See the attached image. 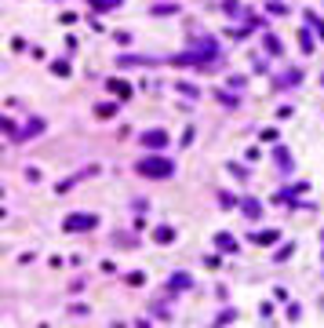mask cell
I'll return each mask as SVG.
<instances>
[{
    "label": "cell",
    "mask_w": 324,
    "mask_h": 328,
    "mask_svg": "<svg viewBox=\"0 0 324 328\" xmlns=\"http://www.w3.org/2000/svg\"><path fill=\"white\" fill-rule=\"evenodd\" d=\"M138 172L153 175V179H164V175L175 172V161L171 157H142V161H138Z\"/></svg>",
    "instance_id": "1"
},
{
    "label": "cell",
    "mask_w": 324,
    "mask_h": 328,
    "mask_svg": "<svg viewBox=\"0 0 324 328\" xmlns=\"http://www.w3.org/2000/svg\"><path fill=\"white\" fill-rule=\"evenodd\" d=\"M95 226V215H84V212H77L73 219H66V230H91Z\"/></svg>",
    "instance_id": "2"
},
{
    "label": "cell",
    "mask_w": 324,
    "mask_h": 328,
    "mask_svg": "<svg viewBox=\"0 0 324 328\" xmlns=\"http://www.w3.org/2000/svg\"><path fill=\"white\" fill-rule=\"evenodd\" d=\"M142 143L146 146H164V143H168V131H146Z\"/></svg>",
    "instance_id": "3"
},
{
    "label": "cell",
    "mask_w": 324,
    "mask_h": 328,
    "mask_svg": "<svg viewBox=\"0 0 324 328\" xmlns=\"http://www.w3.org/2000/svg\"><path fill=\"white\" fill-rule=\"evenodd\" d=\"M240 208H244V215H248V219H259V212H262V204H259V201H244V204H240Z\"/></svg>",
    "instance_id": "4"
},
{
    "label": "cell",
    "mask_w": 324,
    "mask_h": 328,
    "mask_svg": "<svg viewBox=\"0 0 324 328\" xmlns=\"http://www.w3.org/2000/svg\"><path fill=\"white\" fill-rule=\"evenodd\" d=\"M215 241H219V248H222V252H237V241L229 237V233H219Z\"/></svg>",
    "instance_id": "5"
},
{
    "label": "cell",
    "mask_w": 324,
    "mask_h": 328,
    "mask_svg": "<svg viewBox=\"0 0 324 328\" xmlns=\"http://www.w3.org/2000/svg\"><path fill=\"white\" fill-rule=\"evenodd\" d=\"M109 88H113V91H117V95H120V99H128V95H131V88H128V84H124V80H113V84H109Z\"/></svg>",
    "instance_id": "6"
},
{
    "label": "cell",
    "mask_w": 324,
    "mask_h": 328,
    "mask_svg": "<svg viewBox=\"0 0 324 328\" xmlns=\"http://www.w3.org/2000/svg\"><path fill=\"white\" fill-rule=\"evenodd\" d=\"M171 237H175L171 226H161V230H157V241H161V245H164V241H171Z\"/></svg>",
    "instance_id": "7"
},
{
    "label": "cell",
    "mask_w": 324,
    "mask_h": 328,
    "mask_svg": "<svg viewBox=\"0 0 324 328\" xmlns=\"http://www.w3.org/2000/svg\"><path fill=\"white\" fill-rule=\"evenodd\" d=\"M138 328H146V325H138Z\"/></svg>",
    "instance_id": "8"
}]
</instances>
